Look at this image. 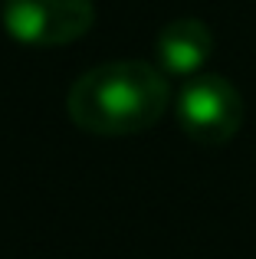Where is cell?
<instances>
[{"label":"cell","instance_id":"6da1fadb","mask_svg":"<svg viewBox=\"0 0 256 259\" xmlns=\"http://www.w3.org/2000/svg\"><path fill=\"white\" fill-rule=\"evenodd\" d=\"M171 102L164 69L145 59H115L86 69L66 95L72 125L89 135L122 138L158 125Z\"/></svg>","mask_w":256,"mask_h":259},{"label":"cell","instance_id":"7a4b0ae2","mask_svg":"<svg viewBox=\"0 0 256 259\" xmlns=\"http://www.w3.org/2000/svg\"><path fill=\"white\" fill-rule=\"evenodd\" d=\"M178 125L194 145L200 148H220L243 128V95L230 79L217 72H197L191 76L178 92Z\"/></svg>","mask_w":256,"mask_h":259},{"label":"cell","instance_id":"3957f363","mask_svg":"<svg viewBox=\"0 0 256 259\" xmlns=\"http://www.w3.org/2000/svg\"><path fill=\"white\" fill-rule=\"evenodd\" d=\"M4 30L17 43L53 50L82 39L96 23L92 0H4Z\"/></svg>","mask_w":256,"mask_h":259},{"label":"cell","instance_id":"277c9868","mask_svg":"<svg viewBox=\"0 0 256 259\" xmlns=\"http://www.w3.org/2000/svg\"><path fill=\"white\" fill-rule=\"evenodd\" d=\"M154 50H158V63L167 76H181L191 79L204 69V63L214 53V33L204 20L197 17H181L171 23L161 26L158 39H154Z\"/></svg>","mask_w":256,"mask_h":259}]
</instances>
